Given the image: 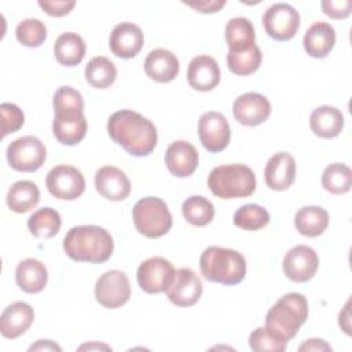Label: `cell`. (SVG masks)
Listing matches in <instances>:
<instances>
[{"label": "cell", "instance_id": "d6986e66", "mask_svg": "<svg viewBox=\"0 0 352 352\" xmlns=\"http://www.w3.org/2000/svg\"><path fill=\"white\" fill-rule=\"evenodd\" d=\"M95 187L109 201H124L131 192V182L125 172L111 165L96 170Z\"/></svg>", "mask_w": 352, "mask_h": 352}, {"label": "cell", "instance_id": "60d3db41", "mask_svg": "<svg viewBox=\"0 0 352 352\" xmlns=\"http://www.w3.org/2000/svg\"><path fill=\"white\" fill-rule=\"evenodd\" d=\"M323 12L333 18V19H344L349 16L351 10H352V1L351 0H323L320 3Z\"/></svg>", "mask_w": 352, "mask_h": 352}, {"label": "cell", "instance_id": "603a6c76", "mask_svg": "<svg viewBox=\"0 0 352 352\" xmlns=\"http://www.w3.org/2000/svg\"><path fill=\"white\" fill-rule=\"evenodd\" d=\"M180 63L176 55L165 48H155L148 52L144 60L146 74L158 82H169L179 74Z\"/></svg>", "mask_w": 352, "mask_h": 352}, {"label": "cell", "instance_id": "83f0119b", "mask_svg": "<svg viewBox=\"0 0 352 352\" xmlns=\"http://www.w3.org/2000/svg\"><path fill=\"white\" fill-rule=\"evenodd\" d=\"M54 55L56 60L63 66L78 65L85 55L84 38L74 32L62 33L55 40Z\"/></svg>", "mask_w": 352, "mask_h": 352}, {"label": "cell", "instance_id": "ac0fdd59", "mask_svg": "<svg viewBox=\"0 0 352 352\" xmlns=\"http://www.w3.org/2000/svg\"><path fill=\"white\" fill-rule=\"evenodd\" d=\"M198 151L187 140H176L169 144L165 153L168 170L176 177L191 176L198 166Z\"/></svg>", "mask_w": 352, "mask_h": 352}, {"label": "cell", "instance_id": "74e56055", "mask_svg": "<svg viewBox=\"0 0 352 352\" xmlns=\"http://www.w3.org/2000/svg\"><path fill=\"white\" fill-rule=\"evenodd\" d=\"M249 346L256 352H283L287 342L275 337L265 327H257L249 336Z\"/></svg>", "mask_w": 352, "mask_h": 352}, {"label": "cell", "instance_id": "e575fe53", "mask_svg": "<svg viewBox=\"0 0 352 352\" xmlns=\"http://www.w3.org/2000/svg\"><path fill=\"white\" fill-rule=\"evenodd\" d=\"M270 223V213L260 205L248 204L241 206L234 214V224L238 228L256 231L267 227Z\"/></svg>", "mask_w": 352, "mask_h": 352}, {"label": "cell", "instance_id": "44dd1931", "mask_svg": "<svg viewBox=\"0 0 352 352\" xmlns=\"http://www.w3.org/2000/svg\"><path fill=\"white\" fill-rule=\"evenodd\" d=\"M265 183L271 190L285 191L287 190L296 177V161L292 154L286 151H279L274 154L264 170Z\"/></svg>", "mask_w": 352, "mask_h": 352}, {"label": "cell", "instance_id": "6da1fadb", "mask_svg": "<svg viewBox=\"0 0 352 352\" xmlns=\"http://www.w3.org/2000/svg\"><path fill=\"white\" fill-rule=\"evenodd\" d=\"M107 132L117 144L135 157L148 155L158 140L154 124L133 110L113 113L107 121Z\"/></svg>", "mask_w": 352, "mask_h": 352}, {"label": "cell", "instance_id": "277c9868", "mask_svg": "<svg viewBox=\"0 0 352 352\" xmlns=\"http://www.w3.org/2000/svg\"><path fill=\"white\" fill-rule=\"evenodd\" d=\"M199 267L206 280L228 286L238 285L246 275L245 257L238 250L228 248H206L201 254Z\"/></svg>", "mask_w": 352, "mask_h": 352}, {"label": "cell", "instance_id": "f546056e", "mask_svg": "<svg viewBox=\"0 0 352 352\" xmlns=\"http://www.w3.org/2000/svg\"><path fill=\"white\" fill-rule=\"evenodd\" d=\"M6 201L12 212L26 213L38 204L40 190L33 182L19 180L10 187Z\"/></svg>", "mask_w": 352, "mask_h": 352}, {"label": "cell", "instance_id": "f1b7e54d", "mask_svg": "<svg viewBox=\"0 0 352 352\" xmlns=\"http://www.w3.org/2000/svg\"><path fill=\"white\" fill-rule=\"evenodd\" d=\"M294 226L304 236H319L329 226V213L320 206H304L296 213Z\"/></svg>", "mask_w": 352, "mask_h": 352}, {"label": "cell", "instance_id": "4fadbf2b", "mask_svg": "<svg viewBox=\"0 0 352 352\" xmlns=\"http://www.w3.org/2000/svg\"><path fill=\"white\" fill-rule=\"evenodd\" d=\"M318 267L319 257L316 252L307 245L292 248L282 261L285 275L293 282H308L316 274Z\"/></svg>", "mask_w": 352, "mask_h": 352}, {"label": "cell", "instance_id": "e0dca14e", "mask_svg": "<svg viewBox=\"0 0 352 352\" xmlns=\"http://www.w3.org/2000/svg\"><path fill=\"white\" fill-rule=\"evenodd\" d=\"M143 32L132 22H121L114 26L109 45L111 52L122 59H131L136 56L143 47Z\"/></svg>", "mask_w": 352, "mask_h": 352}, {"label": "cell", "instance_id": "7dc6e473", "mask_svg": "<svg viewBox=\"0 0 352 352\" xmlns=\"http://www.w3.org/2000/svg\"><path fill=\"white\" fill-rule=\"evenodd\" d=\"M92 348H104V349H111L110 346H107V345H102V344H99V345H98V344H92V345H88V344H87V345H81V346H80V349H92Z\"/></svg>", "mask_w": 352, "mask_h": 352}, {"label": "cell", "instance_id": "30bf717a", "mask_svg": "<svg viewBox=\"0 0 352 352\" xmlns=\"http://www.w3.org/2000/svg\"><path fill=\"white\" fill-rule=\"evenodd\" d=\"M131 297L128 276L118 270L106 271L95 283V298L104 308L116 309Z\"/></svg>", "mask_w": 352, "mask_h": 352}, {"label": "cell", "instance_id": "8992f818", "mask_svg": "<svg viewBox=\"0 0 352 352\" xmlns=\"http://www.w3.org/2000/svg\"><path fill=\"white\" fill-rule=\"evenodd\" d=\"M136 230L147 238H160L169 232L172 214L166 204L158 197L139 199L132 210Z\"/></svg>", "mask_w": 352, "mask_h": 352}, {"label": "cell", "instance_id": "2e32d148", "mask_svg": "<svg viewBox=\"0 0 352 352\" xmlns=\"http://www.w3.org/2000/svg\"><path fill=\"white\" fill-rule=\"evenodd\" d=\"M52 133L55 139L65 146H74L80 143L87 133V118L84 111H56L52 121Z\"/></svg>", "mask_w": 352, "mask_h": 352}, {"label": "cell", "instance_id": "f6af8a7d", "mask_svg": "<svg viewBox=\"0 0 352 352\" xmlns=\"http://www.w3.org/2000/svg\"><path fill=\"white\" fill-rule=\"evenodd\" d=\"M29 351H58V352H60L62 348L51 340H38L36 344L29 346Z\"/></svg>", "mask_w": 352, "mask_h": 352}, {"label": "cell", "instance_id": "5b68a950", "mask_svg": "<svg viewBox=\"0 0 352 352\" xmlns=\"http://www.w3.org/2000/svg\"><path fill=\"white\" fill-rule=\"evenodd\" d=\"M208 187L221 199L246 198L256 190V176L248 165L226 164L212 169Z\"/></svg>", "mask_w": 352, "mask_h": 352}, {"label": "cell", "instance_id": "7402d4cb", "mask_svg": "<svg viewBox=\"0 0 352 352\" xmlns=\"http://www.w3.org/2000/svg\"><path fill=\"white\" fill-rule=\"evenodd\" d=\"M33 308L23 301L10 304L0 316V333L6 338H16L22 336L33 323Z\"/></svg>", "mask_w": 352, "mask_h": 352}, {"label": "cell", "instance_id": "f35d334b", "mask_svg": "<svg viewBox=\"0 0 352 352\" xmlns=\"http://www.w3.org/2000/svg\"><path fill=\"white\" fill-rule=\"evenodd\" d=\"M54 111H63V110H80L84 111V100L82 95L74 89L73 87L63 85L56 89L52 99Z\"/></svg>", "mask_w": 352, "mask_h": 352}, {"label": "cell", "instance_id": "d4e9b609", "mask_svg": "<svg viewBox=\"0 0 352 352\" xmlns=\"http://www.w3.org/2000/svg\"><path fill=\"white\" fill-rule=\"evenodd\" d=\"M15 280L21 290L30 294L40 293L47 285L48 271L40 260L25 258L16 265Z\"/></svg>", "mask_w": 352, "mask_h": 352}, {"label": "cell", "instance_id": "8d00e7d4", "mask_svg": "<svg viewBox=\"0 0 352 352\" xmlns=\"http://www.w3.org/2000/svg\"><path fill=\"white\" fill-rule=\"evenodd\" d=\"M15 36L22 45L36 48L40 47L47 38V28L40 19L26 18L18 23Z\"/></svg>", "mask_w": 352, "mask_h": 352}, {"label": "cell", "instance_id": "4316f807", "mask_svg": "<svg viewBox=\"0 0 352 352\" xmlns=\"http://www.w3.org/2000/svg\"><path fill=\"white\" fill-rule=\"evenodd\" d=\"M254 28L253 23L245 16H235L226 25V41L228 51L242 52L254 47Z\"/></svg>", "mask_w": 352, "mask_h": 352}, {"label": "cell", "instance_id": "bcb514c9", "mask_svg": "<svg viewBox=\"0 0 352 352\" xmlns=\"http://www.w3.org/2000/svg\"><path fill=\"white\" fill-rule=\"evenodd\" d=\"M348 305H349V301L345 304L344 311L340 312L338 323H340V326L344 329V331H345L346 334H351V330H349V308H348Z\"/></svg>", "mask_w": 352, "mask_h": 352}, {"label": "cell", "instance_id": "d6a6232c", "mask_svg": "<svg viewBox=\"0 0 352 352\" xmlns=\"http://www.w3.org/2000/svg\"><path fill=\"white\" fill-rule=\"evenodd\" d=\"M182 212L184 219L195 227H205L214 217L213 204L202 195H191L187 198L183 202Z\"/></svg>", "mask_w": 352, "mask_h": 352}, {"label": "cell", "instance_id": "7a4b0ae2", "mask_svg": "<svg viewBox=\"0 0 352 352\" xmlns=\"http://www.w3.org/2000/svg\"><path fill=\"white\" fill-rule=\"evenodd\" d=\"M63 250L74 261L100 264L111 257L114 242L103 227L77 226L63 238Z\"/></svg>", "mask_w": 352, "mask_h": 352}, {"label": "cell", "instance_id": "4dcf8cb0", "mask_svg": "<svg viewBox=\"0 0 352 352\" xmlns=\"http://www.w3.org/2000/svg\"><path fill=\"white\" fill-rule=\"evenodd\" d=\"M62 226L60 214L52 208H41L28 219V227L36 238H52Z\"/></svg>", "mask_w": 352, "mask_h": 352}, {"label": "cell", "instance_id": "484cf974", "mask_svg": "<svg viewBox=\"0 0 352 352\" xmlns=\"http://www.w3.org/2000/svg\"><path fill=\"white\" fill-rule=\"evenodd\" d=\"M309 126L316 136L333 139L338 136L344 128V116L337 107L319 106L311 113Z\"/></svg>", "mask_w": 352, "mask_h": 352}, {"label": "cell", "instance_id": "ab89813d", "mask_svg": "<svg viewBox=\"0 0 352 352\" xmlns=\"http://www.w3.org/2000/svg\"><path fill=\"white\" fill-rule=\"evenodd\" d=\"M1 116V136L6 138L10 133L16 132L22 128L25 122V116L22 110L14 103H1L0 104Z\"/></svg>", "mask_w": 352, "mask_h": 352}, {"label": "cell", "instance_id": "836d02e7", "mask_svg": "<svg viewBox=\"0 0 352 352\" xmlns=\"http://www.w3.org/2000/svg\"><path fill=\"white\" fill-rule=\"evenodd\" d=\"M322 186L331 194H345L352 186V172L348 165L334 162L326 166L322 175Z\"/></svg>", "mask_w": 352, "mask_h": 352}, {"label": "cell", "instance_id": "b9f144b4", "mask_svg": "<svg viewBox=\"0 0 352 352\" xmlns=\"http://www.w3.org/2000/svg\"><path fill=\"white\" fill-rule=\"evenodd\" d=\"M38 6L51 16H63L67 15L76 6V1H66V0H40Z\"/></svg>", "mask_w": 352, "mask_h": 352}, {"label": "cell", "instance_id": "d590c367", "mask_svg": "<svg viewBox=\"0 0 352 352\" xmlns=\"http://www.w3.org/2000/svg\"><path fill=\"white\" fill-rule=\"evenodd\" d=\"M261 63V51L257 45L252 47L248 51L231 52L227 54V66L236 76H249L253 74Z\"/></svg>", "mask_w": 352, "mask_h": 352}, {"label": "cell", "instance_id": "ba28073f", "mask_svg": "<svg viewBox=\"0 0 352 352\" xmlns=\"http://www.w3.org/2000/svg\"><path fill=\"white\" fill-rule=\"evenodd\" d=\"M263 25L271 38L287 41L298 32L300 14L290 4L276 3L264 12Z\"/></svg>", "mask_w": 352, "mask_h": 352}, {"label": "cell", "instance_id": "3957f363", "mask_svg": "<svg viewBox=\"0 0 352 352\" xmlns=\"http://www.w3.org/2000/svg\"><path fill=\"white\" fill-rule=\"evenodd\" d=\"M308 318V301L301 293L282 296L267 312L265 329L279 340L289 342Z\"/></svg>", "mask_w": 352, "mask_h": 352}, {"label": "cell", "instance_id": "9a60e30c", "mask_svg": "<svg viewBox=\"0 0 352 352\" xmlns=\"http://www.w3.org/2000/svg\"><path fill=\"white\" fill-rule=\"evenodd\" d=\"M232 113L239 124L245 126H256L268 120L271 104L264 95L258 92H246L235 99Z\"/></svg>", "mask_w": 352, "mask_h": 352}, {"label": "cell", "instance_id": "1f68e13d", "mask_svg": "<svg viewBox=\"0 0 352 352\" xmlns=\"http://www.w3.org/2000/svg\"><path fill=\"white\" fill-rule=\"evenodd\" d=\"M116 77L117 69L114 63L104 56H95L85 66V78L94 88H109L116 81Z\"/></svg>", "mask_w": 352, "mask_h": 352}, {"label": "cell", "instance_id": "9c48e42d", "mask_svg": "<svg viewBox=\"0 0 352 352\" xmlns=\"http://www.w3.org/2000/svg\"><path fill=\"white\" fill-rule=\"evenodd\" d=\"M45 186L55 198L73 201L84 192L85 180L77 168L60 164L48 172Z\"/></svg>", "mask_w": 352, "mask_h": 352}, {"label": "cell", "instance_id": "ffe728a7", "mask_svg": "<svg viewBox=\"0 0 352 352\" xmlns=\"http://www.w3.org/2000/svg\"><path fill=\"white\" fill-rule=\"evenodd\" d=\"M187 81L195 91H212L220 82V67L214 58L198 55L191 59L187 69Z\"/></svg>", "mask_w": 352, "mask_h": 352}, {"label": "cell", "instance_id": "52a82bcc", "mask_svg": "<svg viewBox=\"0 0 352 352\" xmlns=\"http://www.w3.org/2000/svg\"><path fill=\"white\" fill-rule=\"evenodd\" d=\"M45 158V146L36 136H22L7 147V161L18 172H34L43 166Z\"/></svg>", "mask_w": 352, "mask_h": 352}, {"label": "cell", "instance_id": "7bdbcfd3", "mask_svg": "<svg viewBox=\"0 0 352 352\" xmlns=\"http://www.w3.org/2000/svg\"><path fill=\"white\" fill-rule=\"evenodd\" d=\"M186 6L202 12V14H213L221 10L226 6V1L221 0H213V1H198V3H184Z\"/></svg>", "mask_w": 352, "mask_h": 352}, {"label": "cell", "instance_id": "ee69618b", "mask_svg": "<svg viewBox=\"0 0 352 352\" xmlns=\"http://www.w3.org/2000/svg\"><path fill=\"white\" fill-rule=\"evenodd\" d=\"M298 351H316V352H329L331 351V346L324 341V340H320V338H309V340H305L300 346H298Z\"/></svg>", "mask_w": 352, "mask_h": 352}, {"label": "cell", "instance_id": "cb8c5ba5", "mask_svg": "<svg viewBox=\"0 0 352 352\" xmlns=\"http://www.w3.org/2000/svg\"><path fill=\"white\" fill-rule=\"evenodd\" d=\"M304 50L312 58H324L336 44V30L327 22H315L304 34Z\"/></svg>", "mask_w": 352, "mask_h": 352}, {"label": "cell", "instance_id": "8fae6325", "mask_svg": "<svg viewBox=\"0 0 352 352\" xmlns=\"http://www.w3.org/2000/svg\"><path fill=\"white\" fill-rule=\"evenodd\" d=\"M175 275L172 263L164 257H150L138 268V283L140 289L150 294L166 292Z\"/></svg>", "mask_w": 352, "mask_h": 352}, {"label": "cell", "instance_id": "5bb4252c", "mask_svg": "<svg viewBox=\"0 0 352 352\" xmlns=\"http://www.w3.org/2000/svg\"><path fill=\"white\" fill-rule=\"evenodd\" d=\"M202 282L191 268H179L166 289V296L177 307H191L202 296Z\"/></svg>", "mask_w": 352, "mask_h": 352}, {"label": "cell", "instance_id": "7c38bea8", "mask_svg": "<svg viewBox=\"0 0 352 352\" xmlns=\"http://www.w3.org/2000/svg\"><path fill=\"white\" fill-rule=\"evenodd\" d=\"M198 135L202 146L210 153L223 151L231 138L227 118L217 111L204 113L198 121Z\"/></svg>", "mask_w": 352, "mask_h": 352}]
</instances>
